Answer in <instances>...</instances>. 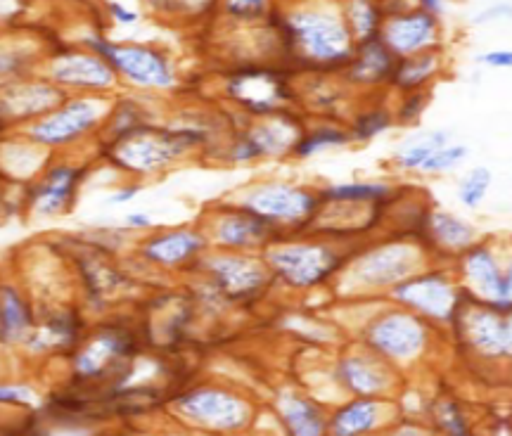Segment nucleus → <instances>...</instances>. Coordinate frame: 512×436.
<instances>
[{
  "instance_id": "f257e3e1",
  "label": "nucleus",
  "mask_w": 512,
  "mask_h": 436,
  "mask_svg": "<svg viewBox=\"0 0 512 436\" xmlns=\"http://www.w3.org/2000/svg\"><path fill=\"white\" fill-rule=\"evenodd\" d=\"M192 131H162L152 126H133L112 143L110 157L131 171H155L197 145Z\"/></svg>"
},
{
  "instance_id": "f03ea898",
  "label": "nucleus",
  "mask_w": 512,
  "mask_h": 436,
  "mask_svg": "<svg viewBox=\"0 0 512 436\" xmlns=\"http://www.w3.org/2000/svg\"><path fill=\"white\" fill-rule=\"evenodd\" d=\"M174 408L185 420L207 432H240L249 425V406L223 389H192L178 396Z\"/></svg>"
},
{
  "instance_id": "7ed1b4c3",
  "label": "nucleus",
  "mask_w": 512,
  "mask_h": 436,
  "mask_svg": "<svg viewBox=\"0 0 512 436\" xmlns=\"http://www.w3.org/2000/svg\"><path fill=\"white\" fill-rule=\"evenodd\" d=\"M287 31L299 53L313 62H339L351 55L347 27L328 12H294L287 19Z\"/></svg>"
},
{
  "instance_id": "20e7f679",
  "label": "nucleus",
  "mask_w": 512,
  "mask_h": 436,
  "mask_svg": "<svg viewBox=\"0 0 512 436\" xmlns=\"http://www.w3.org/2000/svg\"><path fill=\"white\" fill-rule=\"evenodd\" d=\"M88 46L95 50V55L110 64L114 72H121L138 86L166 88L174 83L169 62L155 50L138 46H112L105 38H88Z\"/></svg>"
},
{
  "instance_id": "39448f33",
  "label": "nucleus",
  "mask_w": 512,
  "mask_h": 436,
  "mask_svg": "<svg viewBox=\"0 0 512 436\" xmlns=\"http://www.w3.org/2000/svg\"><path fill=\"white\" fill-rule=\"evenodd\" d=\"M136 342L131 332L119 327L100 330L74 358V370L81 380H102V377L119 373L121 365L136 354Z\"/></svg>"
},
{
  "instance_id": "423d86ee",
  "label": "nucleus",
  "mask_w": 512,
  "mask_h": 436,
  "mask_svg": "<svg viewBox=\"0 0 512 436\" xmlns=\"http://www.w3.org/2000/svg\"><path fill=\"white\" fill-rule=\"evenodd\" d=\"M100 107L93 100H72L60 105L31 126V138L41 145H67L98 124Z\"/></svg>"
},
{
  "instance_id": "0eeeda50",
  "label": "nucleus",
  "mask_w": 512,
  "mask_h": 436,
  "mask_svg": "<svg viewBox=\"0 0 512 436\" xmlns=\"http://www.w3.org/2000/svg\"><path fill=\"white\" fill-rule=\"evenodd\" d=\"M271 261L278 268V273L297 287L318 285L339 264L337 254L320 245H294L275 249L271 254Z\"/></svg>"
},
{
  "instance_id": "6e6552de",
  "label": "nucleus",
  "mask_w": 512,
  "mask_h": 436,
  "mask_svg": "<svg viewBox=\"0 0 512 436\" xmlns=\"http://www.w3.org/2000/svg\"><path fill=\"white\" fill-rule=\"evenodd\" d=\"M370 344L392 358L415 356L425 344V327L408 313H387L368 330Z\"/></svg>"
},
{
  "instance_id": "1a4fd4ad",
  "label": "nucleus",
  "mask_w": 512,
  "mask_h": 436,
  "mask_svg": "<svg viewBox=\"0 0 512 436\" xmlns=\"http://www.w3.org/2000/svg\"><path fill=\"white\" fill-rule=\"evenodd\" d=\"M62 102V91L46 83H15L0 88V128L36 114L50 112Z\"/></svg>"
},
{
  "instance_id": "9d476101",
  "label": "nucleus",
  "mask_w": 512,
  "mask_h": 436,
  "mask_svg": "<svg viewBox=\"0 0 512 436\" xmlns=\"http://www.w3.org/2000/svg\"><path fill=\"white\" fill-rule=\"evenodd\" d=\"M230 93L247 109L259 114L273 112L275 107H280L287 100L285 81L278 74L264 72V69H252V72L235 76L230 81Z\"/></svg>"
},
{
  "instance_id": "9b49d317",
  "label": "nucleus",
  "mask_w": 512,
  "mask_h": 436,
  "mask_svg": "<svg viewBox=\"0 0 512 436\" xmlns=\"http://www.w3.org/2000/svg\"><path fill=\"white\" fill-rule=\"evenodd\" d=\"M247 207L256 211L261 218H280V221H299L313 214L316 209V197L309 192L287 188V185H271V188L256 190L249 197Z\"/></svg>"
},
{
  "instance_id": "f8f14e48",
  "label": "nucleus",
  "mask_w": 512,
  "mask_h": 436,
  "mask_svg": "<svg viewBox=\"0 0 512 436\" xmlns=\"http://www.w3.org/2000/svg\"><path fill=\"white\" fill-rule=\"evenodd\" d=\"M396 297L408 301V304L420 309L422 313H430L434 318H448L453 313V287L448 285L441 275H420V278L406 280L396 290Z\"/></svg>"
},
{
  "instance_id": "ddd939ff",
  "label": "nucleus",
  "mask_w": 512,
  "mask_h": 436,
  "mask_svg": "<svg viewBox=\"0 0 512 436\" xmlns=\"http://www.w3.org/2000/svg\"><path fill=\"white\" fill-rule=\"evenodd\" d=\"M55 81H60L62 86H74V88H110L114 83V69L98 55H86V53H72L64 55L55 62L53 67Z\"/></svg>"
},
{
  "instance_id": "4468645a",
  "label": "nucleus",
  "mask_w": 512,
  "mask_h": 436,
  "mask_svg": "<svg viewBox=\"0 0 512 436\" xmlns=\"http://www.w3.org/2000/svg\"><path fill=\"white\" fill-rule=\"evenodd\" d=\"M209 268L214 273L216 285L230 297H252L266 282V271L261 264H256L252 259H240V256L214 259Z\"/></svg>"
},
{
  "instance_id": "2eb2a0df",
  "label": "nucleus",
  "mask_w": 512,
  "mask_h": 436,
  "mask_svg": "<svg viewBox=\"0 0 512 436\" xmlns=\"http://www.w3.org/2000/svg\"><path fill=\"white\" fill-rule=\"evenodd\" d=\"M465 335L486 356L510 354V323L501 313L489 309L470 311L465 320Z\"/></svg>"
},
{
  "instance_id": "dca6fc26",
  "label": "nucleus",
  "mask_w": 512,
  "mask_h": 436,
  "mask_svg": "<svg viewBox=\"0 0 512 436\" xmlns=\"http://www.w3.org/2000/svg\"><path fill=\"white\" fill-rule=\"evenodd\" d=\"M415 266V252L406 245L384 247L380 252L368 254L358 264V275L370 285H387V282L406 278Z\"/></svg>"
},
{
  "instance_id": "f3484780",
  "label": "nucleus",
  "mask_w": 512,
  "mask_h": 436,
  "mask_svg": "<svg viewBox=\"0 0 512 436\" xmlns=\"http://www.w3.org/2000/svg\"><path fill=\"white\" fill-rule=\"evenodd\" d=\"M81 181V171L72 166H55L46 181L38 185L34 195V209L43 216L62 214L74 200L76 185Z\"/></svg>"
},
{
  "instance_id": "a211bd4d",
  "label": "nucleus",
  "mask_w": 512,
  "mask_h": 436,
  "mask_svg": "<svg viewBox=\"0 0 512 436\" xmlns=\"http://www.w3.org/2000/svg\"><path fill=\"white\" fill-rule=\"evenodd\" d=\"M434 19L427 12H415V15L396 17L384 29V41H387L389 53H413L432 41Z\"/></svg>"
},
{
  "instance_id": "6ab92c4d",
  "label": "nucleus",
  "mask_w": 512,
  "mask_h": 436,
  "mask_svg": "<svg viewBox=\"0 0 512 436\" xmlns=\"http://www.w3.org/2000/svg\"><path fill=\"white\" fill-rule=\"evenodd\" d=\"M297 143V126L287 119H278L273 124L259 126L252 131V136L242 140L240 147H235V159H252L259 155H273L283 152L285 147Z\"/></svg>"
},
{
  "instance_id": "aec40b11",
  "label": "nucleus",
  "mask_w": 512,
  "mask_h": 436,
  "mask_svg": "<svg viewBox=\"0 0 512 436\" xmlns=\"http://www.w3.org/2000/svg\"><path fill=\"white\" fill-rule=\"evenodd\" d=\"M382 422V403L375 399H356L339 408L332 418V436H366Z\"/></svg>"
},
{
  "instance_id": "412c9836",
  "label": "nucleus",
  "mask_w": 512,
  "mask_h": 436,
  "mask_svg": "<svg viewBox=\"0 0 512 436\" xmlns=\"http://www.w3.org/2000/svg\"><path fill=\"white\" fill-rule=\"evenodd\" d=\"M280 415L290 436H325L328 422L323 418V410L304 396L287 394L280 401Z\"/></svg>"
},
{
  "instance_id": "4be33fe9",
  "label": "nucleus",
  "mask_w": 512,
  "mask_h": 436,
  "mask_svg": "<svg viewBox=\"0 0 512 436\" xmlns=\"http://www.w3.org/2000/svg\"><path fill=\"white\" fill-rule=\"evenodd\" d=\"M467 273L470 278L477 282L479 290H482L486 297L496 299L498 306H505L508 309L510 304V275H503L498 271L496 261L491 259V254L486 249H475L470 256H467Z\"/></svg>"
},
{
  "instance_id": "5701e85b",
  "label": "nucleus",
  "mask_w": 512,
  "mask_h": 436,
  "mask_svg": "<svg viewBox=\"0 0 512 436\" xmlns=\"http://www.w3.org/2000/svg\"><path fill=\"white\" fill-rule=\"evenodd\" d=\"M34 316H31L27 301L12 287H0V339L3 342H22L29 339Z\"/></svg>"
},
{
  "instance_id": "b1692460",
  "label": "nucleus",
  "mask_w": 512,
  "mask_h": 436,
  "mask_svg": "<svg viewBox=\"0 0 512 436\" xmlns=\"http://www.w3.org/2000/svg\"><path fill=\"white\" fill-rule=\"evenodd\" d=\"M202 237L195 233H166L159 237H152L147 242L143 254L155 264H181V261L190 259L192 254L202 249Z\"/></svg>"
},
{
  "instance_id": "393cba45",
  "label": "nucleus",
  "mask_w": 512,
  "mask_h": 436,
  "mask_svg": "<svg viewBox=\"0 0 512 436\" xmlns=\"http://www.w3.org/2000/svg\"><path fill=\"white\" fill-rule=\"evenodd\" d=\"M339 377L351 391L361 394L363 399H373L380 391L387 389L389 375L380 365L368 361V358H349L339 368Z\"/></svg>"
},
{
  "instance_id": "a878e982",
  "label": "nucleus",
  "mask_w": 512,
  "mask_h": 436,
  "mask_svg": "<svg viewBox=\"0 0 512 436\" xmlns=\"http://www.w3.org/2000/svg\"><path fill=\"white\" fill-rule=\"evenodd\" d=\"M79 339V318L74 313H57L38 332L29 335V346L34 351L69 349Z\"/></svg>"
},
{
  "instance_id": "bb28decb",
  "label": "nucleus",
  "mask_w": 512,
  "mask_h": 436,
  "mask_svg": "<svg viewBox=\"0 0 512 436\" xmlns=\"http://www.w3.org/2000/svg\"><path fill=\"white\" fill-rule=\"evenodd\" d=\"M271 226L261 216H228L219 226V240L228 247H254L268 240Z\"/></svg>"
},
{
  "instance_id": "cd10ccee",
  "label": "nucleus",
  "mask_w": 512,
  "mask_h": 436,
  "mask_svg": "<svg viewBox=\"0 0 512 436\" xmlns=\"http://www.w3.org/2000/svg\"><path fill=\"white\" fill-rule=\"evenodd\" d=\"M389 69H392V53L380 41H370L358 53L351 76L358 81H377L387 76Z\"/></svg>"
},
{
  "instance_id": "c85d7f7f",
  "label": "nucleus",
  "mask_w": 512,
  "mask_h": 436,
  "mask_svg": "<svg viewBox=\"0 0 512 436\" xmlns=\"http://www.w3.org/2000/svg\"><path fill=\"white\" fill-rule=\"evenodd\" d=\"M432 233L439 242H444L448 247H463L472 240V228L465 226L463 221H458L456 216L448 214L432 216Z\"/></svg>"
},
{
  "instance_id": "c756f323",
  "label": "nucleus",
  "mask_w": 512,
  "mask_h": 436,
  "mask_svg": "<svg viewBox=\"0 0 512 436\" xmlns=\"http://www.w3.org/2000/svg\"><path fill=\"white\" fill-rule=\"evenodd\" d=\"M389 192V188L377 183H351V185H337L325 192V197L332 202H373L380 200Z\"/></svg>"
},
{
  "instance_id": "7c9ffc66",
  "label": "nucleus",
  "mask_w": 512,
  "mask_h": 436,
  "mask_svg": "<svg viewBox=\"0 0 512 436\" xmlns=\"http://www.w3.org/2000/svg\"><path fill=\"white\" fill-rule=\"evenodd\" d=\"M434 69H437V57L434 55H420V57H413V60L403 62L399 69H396V83L399 86H406V88H413V86H420L422 81L430 76Z\"/></svg>"
},
{
  "instance_id": "2f4dec72",
  "label": "nucleus",
  "mask_w": 512,
  "mask_h": 436,
  "mask_svg": "<svg viewBox=\"0 0 512 436\" xmlns=\"http://www.w3.org/2000/svg\"><path fill=\"white\" fill-rule=\"evenodd\" d=\"M434 413H437V425L444 429L448 436H475L472 434V429L467 427L465 415L460 413L456 403H448V401L439 403Z\"/></svg>"
},
{
  "instance_id": "473e14b6",
  "label": "nucleus",
  "mask_w": 512,
  "mask_h": 436,
  "mask_svg": "<svg viewBox=\"0 0 512 436\" xmlns=\"http://www.w3.org/2000/svg\"><path fill=\"white\" fill-rule=\"evenodd\" d=\"M489 183H491L489 169L472 171L463 181V185H460V200H463L465 207H477V204L484 200L486 190H489Z\"/></svg>"
},
{
  "instance_id": "72a5a7b5",
  "label": "nucleus",
  "mask_w": 512,
  "mask_h": 436,
  "mask_svg": "<svg viewBox=\"0 0 512 436\" xmlns=\"http://www.w3.org/2000/svg\"><path fill=\"white\" fill-rule=\"evenodd\" d=\"M441 147H446V136L444 133H434V136L420 140L418 145H413L411 150H406L401 155V164L408 166V169H415V166H422L430 159L434 152H439Z\"/></svg>"
},
{
  "instance_id": "f704fd0d",
  "label": "nucleus",
  "mask_w": 512,
  "mask_h": 436,
  "mask_svg": "<svg viewBox=\"0 0 512 436\" xmlns=\"http://www.w3.org/2000/svg\"><path fill=\"white\" fill-rule=\"evenodd\" d=\"M347 143V133L337 131V128H320V131L313 133V136L299 140L297 143V152L299 155H313V152L325 150L330 145H342Z\"/></svg>"
},
{
  "instance_id": "c9c22d12",
  "label": "nucleus",
  "mask_w": 512,
  "mask_h": 436,
  "mask_svg": "<svg viewBox=\"0 0 512 436\" xmlns=\"http://www.w3.org/2000/svg\"><path fill=\"white\" fill-rule=\"evenodd\" d=\"M467 155V150L463 145H451V147H441L439 152H434V155L427 159L425 164L420 166V169L425 171H444V169H451V166H456L460 159Z\"/></svg>"
},
{
  "instance_id": "e433bc0d",
  "label": "nucleus",
  "mask_w": 512,
  "mask_h": 436,
  "mask_svg": "<svg viewBox=\"0 0 512 436\" xmlns=\"http://www.w3.org/2000/svg\"><path fill=\"white\" fill-rule=\"evenodd\" d=\"M351 15H354V24H356L358 34H363V36L375 34L377 22H380V10H377L375 5L356 3L354 10H351Z\"/></svg>"
},
{
  "instance_id": "4c0bfd02",
  "label": "nucleus",
  "mask_w": 512,
  "mask_h": 436,
  "mask_svg": "<svg viewBox=\"0 0 512 436\" xmlns=\"http://www.w3.org/2000/svg\"><path fill=\"white\" fill-rule=\"evenodd\" d=\"M0 406H34V394L22 384H0Z\"/></svg>"
},
{
  "instance_id": "58836bf2",
  "label": "nucleus",
  "mask_w": 512,
  "mask_h": 436,
  "mask_svg": "<svg viewBox=\"0 0 512 436\" xmlns=\"http://www.w3.org/2000/svg\"><path fill=\"white\" fill-rule=\"evenodd\" d=\"M389 128V117L384 112H370L366 117L356 121V136L358 138H373L377 133L387 131Z\"/></svg>"
},
{
  "instance_id": "ea45409f",
  "label": "nucleus",
  "mask_w": 512,
  "mask_h": 436,
  "mask_svg": "<svg viewBox=\"0 0 512 436\" xmlns=\"http://www.w3.org/2000/svg\"><path fill=\"white\" fill-rule=\"evenodd\" d=\"M24 60H27V55L17 53V50H0V76L17 72Z\"/></svg>"
},
{
  "instance_id": "a19ab883",
  "label": "nucleus",
  "mask_w": 512,
  "mask_h": 436,
  "mask_svg": "<svg viewBox=\"0 0 512 436\" xmlns=\"http://www.w3.org/2000/svg\"><path fill=\"white\" fill-rule=\"evenodd\" d=\"M264 8H266L264 3H230L228 5V10L233 12V15H259Z\"/></svg>"
},
{
  "instance_id": "79ce46f5",
  "label": "nucleus",
  "mask_w": 512,
  "mask_h": 436,
  "mask_svg": "<svg viewBox=\"0 0 512 436\" xmlns=\"http://www.w3.org/2000/svg\"><path fill=\"white\" fill-rule=\"evenodd\" d=\"M482 62L491 64V67H510L512 55L508 53V50H496V53L484 55V57H482Z\"/></svg>"
},
{
  "instance_id": "37998d69",
  "label": "nucleus",
  "mask_w": 512,
  "mask_h": 436,
  "mask_svg": "<svg viewBox=\"0 0 512 436\" xmlns=\"http://www.w3.org/2000/svg\"><path fill=\"white\" fill-rule=\"evenodd\" d=\"M422 102H425V98H422V95H415L413 100H408L406 107H403V112H401V119H415V117H418L422 109H425V105H422Z\"/></svg>"
},
{
  "instance_id": "c03bdc74",
  "label": "nucleus",
  "mask_w": 512,
  "mask_h": 436,
  "mask_svg": "<svg viewBox=\"0 0 512 436\" xmlns=\"http://www.w3.org/2000/svg\"><path fill=\"white\" fill-rule=\"evenodd\" d=\"M110 12H112V17L117 19V22H124V24H131V22H136V19H138L136 12L121 8V5H110Z\"/></svg>"
},
{
  "instance_id": "a18cd8bd",
  "label": "nucleus",
  "mask_w": 512,
  "mask_h": 436,
  "mask_svg": "<svg viewBox=\"0 0 512 436\" xmlns=\"http://www.w3.org/2000/svg\"><path fill=\"white\" fill-rule=\"evenodd\" d=\"M389 436H432V434L422 432V429H418V427L406 425V427H399V429H396V432H392Z\"/></svg>"
},
{
  "instance_id": "49530a36",
  "label": "nucleus",
  "mask_w": 512,
  "mask_h": 436,
  "mask_svg": "<svg viewBox=\"0 0 512 436\" xmlns=\"http://www.w3.org/2000/svg\"><path fill=\"white\" fill-rule=\"evenodd\" d=\"M126 223L133 228H147L150 226V218H147L145 214H131L126 218Z\"/></svg>"
},
{
  "instance_id": "de8ad7c7",
  "label": "nucleus",
  "mask_w": 512,
  "mask_h": 436,
  "mask_svg": "<svg viewBox=\"0 0 512 436\" xmlns=\"http://www.w3.org/2000/svg\"><path fill=\"white\" fill-rule=\"evenodd\" d=\"M138 188H128V190H121L117 195H112V204H121V202H128L133 195H136Z\"/></svg>"
},
{
  "instance_id": "09e8293b",
  "label": "nucleus",
  "mask_w": 512,
  "mask_h": 436,
  "mask_svg": "<svg viewBox=\"0 0 512 436\" xmlns=\"http://www.w3.org/2000/svg\"><path fill=\"white\" fill-rule=\"evenodd\" d=\"M425 8H430L432 12H439L441 5H439V3H425Z\"/></svg>"
}]
</instances>
